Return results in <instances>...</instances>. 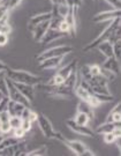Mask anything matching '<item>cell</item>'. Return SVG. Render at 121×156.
I'll use <instances>...</instances> for the list:
<instances>
[{"mask_svg":"<svg viewBox=\"0 0 121 156\" xmlns=\"http://www.w3.org/2000/svg\"><path fill=\"white\" fill-rule=\"evenodd\" d=\"M5 75L8 79H11L14 82H19V83H26L31 84V86H38L42 83V78L37 76L33 73L23 71V69H14L8 67L5 71Z\"/></svg>","mask_w":121,"mask_h":156,"instance_id":"obj_1","label":"cell"},{"mask_svg":"<svg viewBox=\"0 0 121 156\" xmlns=\"http://www.w3.org/2000/svg\"><path fill=\"white\" fill-rule=\"evenodd\" d=\"M121 24V19H114V20H112L111 23L104 29V31L102 34H99L98 36L96 37V38L91 42V43H89L87 46H84L83 48V51L84 52H89V51L94 50L97 48V45H99L100 43H103V42H111L112 41V36H113V34L114 31L116 30V28L119 27Z\"/></svg>","mask_w":121,"mask_h":156,"instance_id":"obj_2","label":"cell"},{"mask_svg":"<svg viewBox=\"0 0 121 156\" xmlns=\"http://www.w3.org/2000/svg\"><path fill=\"white\" fill-rule=\"evenodd\" d=\"M43 90L51 96L54 97H59V98H72L75 96V89H73L71 87H68L67 84L62 83L59 86H52L49 83H40L38 84Z\"/></svg>","mask_w":121,"mask_h":156,"instance_id":"obj_3","label":"cell"},{"mask_svg":"<svg viewBox=\"0 0 121 156\" xmlns=\"http://www.w3.org/2000/svg\"><path fill=\"white\" fill-rule=\"evenodd\" d=\"M37 123H38L39 128H40L42 133L44 134L45 138L57 140V141H60V142H64V140L66 139L60 132L54 131V128H53V126H52V123L50 122L49 118L46 117L45 115H43V113H38Z\"/></svg>","mask_w":121,"mask_h":156,"instance_id":"obj_4","label":"cell"},{"mask_svg":"<svg viewBox=\"0 0 121 156\" xmlns=\"http://www.w3.org/2000/svg\"><path fill=\"white\" fill-rule=\"evenodd\" d=\"M6 81H7V88H8V98L12 101H15V102H19V103H22L26 106L30 108L31 102L19 90L16 84L14 83V81H12L11 79H8L7 76H6Z\"/></svg>","mask_w":121,"mask_h":156,"instance_id":"obj_5","label":"cell"},{"mask_svg":"<svg viewBox=\"0 0 121 156\" xmlns=\"http://www.w3.org/2000/svg\"><path fill=\"white\" fill-rule=\"evenodd\" d=\"M73 51V48L69 45H60V46H54L47 50L43 51L39 56H37V60L42 62L46 58H51V57H65L69 55Z\"/></svg>","mask_w":121,"mask_h":156,"instance_id":"obj_6","label":"cell"},{"mask_svg":"<svg viewBox=\"0 0 121 156\" xmlns=\"http://www.w3.org/2000/svg\"><path fill=\"white\" fill-rule=\"evenodd\" d=\"M64 145H66L71 151L77 156H95V154L92 151H90L87 146L83 144L82 141H80V140H68V139H65L64 140V142H62Z\"/></svg>","mask_w":121,"mask_h":156,"instance_id":"obj_7","label":"cell"},{"mask_svg":"<svg viewBox=\"0 0 121 156\" xmlns=\"http://www.w3.org/2000/svg\"><path fill=\"white\" fill-rule=\"evenodd\" d=\"M66 125L69 129H72L73 132L80 134V135H84V136H90V138H95L96 134L95 132L89 127V126H83V125H80V124L75 123L74 119H67L66 120Z\"/></svg>","mask_w":121,"mask_h":156,"instance_id":"obj_8","label":"cell"},{"mask_svg":"<svg viewBox=\"0 0 121 156\" xmlns=\"http://www.w3.org/2000/svg\"><path fill=\"white\" fill-rule=\"evenodd\" d=\"M119 17L121 19V9L113 8V11H106L96 14L94 16V19H92V21L96 23H100V22H106V21H112V20L119 19Z\"/></svg>","mask_w":121,"mask_h":156,"instance_id":"obj_9","label":"cell"},{"mask_svg":"<svg viewBox=\"0 0 121 156\" xmlns=\"http://www.w3.org/2000/svg\"><path fill=\"white\" fill-rule=\"evenodd\" d=\"M78 11V7L76 6H71L69 12L67 14V16L65 17V20L67 21V23L69 24V35L74 37L76 35V14Z\"/></svg>","mask_w":121,"mask_h":156,"instance_id":"obj_10","label":"cell"},{"mask_svg":"<svg viewBox=\"0 0 121 156\" xmlns=\"http://www.w3.org/2000/svg\"><path fill=\"white\" fill-rule=\"evenodd\" d=\"M52 19V12H49V13H40V14H36V15H33L29 19V21H28V29H29V31L31 33L33 31V29L36 27V26H38L39 23L44 22V21H49Z\"/></svg>","mask_w":121,"mask_h":156,"instance_id":"obj_11","label":"cell"},{"mask_svg":"<svg viewBox=\"0 0 121 156\" xmlns=\"http://www.w3.org/2000/svg\"><path fill=\"white\" fill-rule=\"evenodd\" d=\"M67 34L62 33L60 30H58V29H52V28H49V30L46 31V34L44 35V37L42 38V41L39 42L42 45H46V44H50V43H52L53 41H57V39L59 38H62V37H65Z\"/></svg>","mask_w":121,"mask_h":156,"instance_id":"obj_12","label":"cell"},{"mask_svg":"<svg viewBox=\"0 0 121 156\" xmlns=\"http://www.w3.org/2000/svg\"><path fill=\"white\" fill-rule=\"evenodd\" d=\"M102 67H104L105 69L112 72L116 76H118L121 73V65H120V60H118L116 57L112 56L110 58H106V60L103 62Z\"/></svg>","mask_w":121,"mask_h":156,"instance_id":"obj_13","label":"cell"},{"mask_svg":"<svg viewBox=\"0 0 121 156\" xmlns=\"http://www.w3.org/2000/svg\"><path fill=\"white\" fill-rule=\"evenodd\" d=\"M11 131H13L11 126V115L6 109L0 111V133L8 134Z\"/></svg>","mask_w":121,"mask_h":156,"instance_id":"obj_14","label":"cell"},{"mask_svg":"<svg viewBox=\"0 0 121 156\" xmlns=\"http://www.w3.org/2000/svg\"><path fill=\"white\" fill-rule=\"evenodd\" d=\"M26 147H27V142H16V144H14V145H12L11 147H8V148H6L5 151H2L0 153V155H12V156H20L22 155L23 153H24V149H26Z\"/></svg>","mask_w":121,"mask_h":156,"instance_id":"obj_15","label":"cell"},{"mask_svg":"<svg viewBox=\"0 0 121 156\" xmlns=\"http://www.w3.org/2000/svg\"><path fill=\"white\" fill-rule=\"evenodd\" d=\"M62 60H64V57H51L39 62L38 66L40 69H54L60 66Z\"/></svg>","mask_w":121,"mask_h":156,"instance_id":"obj_16","label":"cell"},{"mask_svg":"<svg viewBox=\"0 0 121 156\" xmlns=\"http://www.w3.org/2000/svg\"><path fill=\"white\" fill-rule=\"evenodd\" d=\"M50 21H51V20L39 23L38 26H36V27L33 29L31 34H33V38L35 42L39 43V42L42 41V38L44 37V35L46 34V31H47L50 28Z\"/></svg>","mask_w":121,"mask_h":156,"instance_id":"obj_17","label":"cell"},{"mask_svg":"<svg viewBox=\"0 0 121 156\" xmlns=\"http://www.w3.org/2000/svg\"><path fill=\"white\" fill-rule=\"evenodd\" d=\"M26 106L22 103H19V102H15V101L9 100L8 102V105H7V111L9 112L11 116H19V117H22L23 112L26 110Z\"/></svg>","mask_w":121,"mask_h":156,"instance_id":"obj_18","label":"cell"},{"mask_svg":"<svg viewBox=\"0 0 121 156\" xmlns=\"http://www.w3.org/2000/svg\"><path fill=\"white\" fill-rule=\"evenodd\" d=\"M105 122H112L118 126H121V101L111 110Z\"/></svg>","mask_w":121,"mask_h":156,"instance_id":"obj_19","label":"cell"},{"mask_svg":"<svg viewBox=\"0 0 121 156\" xmlns=\"http://www.w3.org/2000/svg\"><path fill=\"white\" fill-rule=\"evenodd\" d=\"M14 83L16 84L19 90L27 97L28 100L30 101V102H33V98H35V86L26 83H19V82H14Z\"/></svg>","mask_w":121,"mask_h":156,"instance_id":"obj_20","label":"cell"},{"mask_svg":"<svg viewBox=\"0 0 121 156\" xmlns=\"http://www.w3.org/2000/svg\"><path fill=\"white\" fill-rule=\"evenodd\" d=\"M94 94L92 91L88 88H85V87H83L82 84H77L76 88H75V96L78 97L81 101L83 102H87L88 103V101L90 100V97H91V95Z\"/></svg>","mask_w":121,"mask_h":156,"instance_id":"obj_21","label":"cell"},{"mask_svg":"<svg viewBox=\"0 0 121 156\" xmlns=\"http://www.w3.org/2000/svg\"><path fill=\"white\" fill-rule=\"evenodd\" d=\"M75 68H77V60H73V62H71L69 64H67L66 66H64L62 68L58 69L57 74L60 75L61 78H64L65 80H66Z\"/></svg>","mask_w":121,"mask_h":156,"instance_id":"obj_22","label":"cell"},{"mask_svg":"<svg viewBox=\"0 0 121 156\" xmlns=\"http://www.w3.org/2000/svg\"><path fill=\"white\" fill-rule=\"evenodd\" d=\"M97 50L105 57V58H110V57L114 56L113 55V44L111 42H103L96 48Z\"/></svg>","mask_w":121,"mask_h":156,"instance_id":"obj_23","label":"cell"},{"mask_svg":"<svg viewBox=\"0 0 121 156\" xmlns=\"http://www.w3.org/2000/svg\"><path fill=\"white\" fill-rule=\"evenodd\" d=\"M118 125L112 122H104L103 124H100L98 127L96 128V133L97 134H105L109 132H113V129L116 127Z\"/></svg>","mask_w":121,"mask_h":156,"instance_id":"obj_24","label":"cell"},{"mask_svg":"<svg viewBox=\"0 0 121 156\" xmlns=\"http://www.w3.org/2000/svg\"><path fill=\"white\" fill-rule=\"evenodd\" d=\"M73 119L75 120V123L83 125V126H89V123L91 122V118L89 117V115L82 111H76V115Z\"/></svg>","mask_w":121,"mask_h":156,"instance_id":"obj_25","label":"cell"},{"mask_svg":"<svg viewBox=\"0 0 121 156\" xmlns=\"http://www.w3.org/2000/svg\"><path fill=\"white\" fill-rule=\"evenodd\" d=\"M77 111H82L85 112L87 115H89V117L91 118V120H94L95 118V113H94V108L88 104L87 102H83V101H80V103L77 104Z\"/></svg>","mask_w":121,"mask_h":156,"instance_id":"obj_26","label":"cell"},{"mask_svg":"<svg viewBox=\"0 0 121 156\" xmlns=\"http://www.w3.org/2000/svg\"><path fill=\"white\" fill-rule=\"evenodd\" d=\"M21 2H22V0H2L0 6H2L8 12H12L21 5Z\"/></svg>","mask_w":121,"mask_h":156,"instance_id":"obj_27","label":"cell"},{"mask_svg":"<svg viewBox=\"0 0 121 156\" xmlns=\"http://www.w3.org/2000/svg\"><path fill=\"white\" fill-rule=\"evenodd\" d=\"M47 151H49V149H47L46 146H40V147L37 148V149H33V151L23 153L22 155H24V156H43V155H46Z\"/></svg>","mask_w":121,"mask_h":156,"instance_id":"obj_28","label":"cell"},{"mask_svg":"<svg viewBox=\"0 0 121 156\" xmlns=\"http://www.w3.org/2000/svg\"><path fill=\"white\" fill-rule=\"evenodd\" d=\"M20 139H17V138H7V139H4L1 141V144H0V153L2 151H5L6 148H8V147H11L12 145H14V144H16L19 142Z\"/></svg>","mask_w":121,"mask_h":156,"instance_id":"obj_29","label":"cell"},{"mask_svg":"<svg viewBox=\"0 0 121 156\" xmlns=\"http://www.w3.org/2000/svg\"><path fill=\"white\" fill-rule=\"evenodd\" d=\"M88 67H89V73H90L91 76H97V75L102 74V66H99L97 64L88 65Z\"/></svg>","mask_w":121,"mask_h":156,"instance_id":"obj_30","label":"cell"},{"mask_svg":"<svg viewBox=\"0 0 121 156\" xmlns=\"http://www.w3.org/2000/svg\"><path fill=\"white\" fill-rule=\"evenodd\" d=\"M113 55L118 60H121V39L113 43Z\"/></svg>","mask_w":121,"mask_h":156,"instance_id":"obj_31","label":"cell"},{"mask_svg":"<svg viewBox=\"0 0 121 156\" xmlns=\"http://www.w3.org/2000/svg\"><path fill=\"white\" fill-rule=\"evenodd\" d=\"M21 125H22V117H19V116H11L12 129H15V128L21 127Z\"/></svg>","mask_w":121,"mask_h":156,"instance_id":"obj_32","label":"cell"},{"mask_svg":"<svg viewBox=\"0 0 121 156\" xmlns=\"http://www.w3.org/2000/svg\"><path fill=\"white\" fill-rule=\"evenodd\" d=\"M103 140H104L105 144L111 145V144H116V136L113 134V132H109V133L103 134Z\"/></svg>","mask_w":121,"mask_h":156,"instance_id":"obj_33","label":"cell"},{"mask_svg":"<svg viewBox=\"0 0 121 156\" xmlns=\"http://www.w3.org/2000/svg\"><path fill=\"white\" fill-rule=\"evenodd\" d=\"M31 125H33V123H31L28 118H22V125H21V127H22L27 133L31 129Z\"/></svg>","mask_w":121,"mask_h":156,"instance_id":"obj_34","label":"cell"},{"mask_svg":"<svg viewBox=\"0 0 121 156\" xmlns=\"http://www.w3.org/2000/svg\"><path fill=\"white\" fill-rule=\"evenodd\" d=\"M13 133H14V136H15V138H17V139H22L23 136L26 135L27 132H26L22 127H19V128L13 129Z\"/></svg>","mask_w":121,"mask_h":156,"instance_id":"obj_35","label":"cell"},{"mask_svg":"<svg viewBox=\"0 0 121 156\" xmlns=\"http://www.w3.org/2000/svg\"><path fill=\"white\" fill-rule=\"evenodd\" d=\"M59 30L60 31H62V33H65V34H69V24L67 23V21L64 19L62 21H61V23H60V26H59Z\"/></svg>","mask_w":121,"mask_h":156,"instance_id":"obj_36","label":"cell"},{"mask_svg":"<svg viewBox=\"0 0 121 156\" xmlns=\"http://www.w3.org/2000/svg\"><path fill=\"white\" fill-rule=\"evenodd\" d=\"M8 34L6 33H1L0 31V46H5L7 44V42H8Z\"/></svg>","mask_w":121,"mask_h":156,"instance_id":"obj_37","label":"cell"},{"mask_svg":"<svg viewBox=\"0 0 121 156\" xmlns=\"http://www.w3.org/2000/svg\"><path fill=\"white\" fill-rule=\"evenodd\" d=\"M106 2H109L113 8L116 9H121V1L120 0H105Z\"/></svg>","mask_w":121,"mask_h":156,"instance_id":"obj_38","label":"cell"},{"mask_svg":"<svg viewBox=\"0 0 121 156\" xmlns=\"http://www.w3.org/2000/svg\"><path fill=\"white\" fill-rule=\"evenodd\" d=\"M28 119H29L31 123H35V122H37V119H38V113H37V112H35V111H33V110L30 109V112H29Z\"/></svg>","mask_w":121,"mask_h":156,"instance_id":"obj_39","label":"cell"},{"mask_svg":"<svg viewBox=\"0 0 121 156\" xmlns=\"http://www.w3.org/2000/svg\"><path fill=\"white\" fill-rule=\"evenodd\" d=\"M8 102H9V98H8V97H6L5 100L0 103V111H2V110H6V109H7Z\"/></svg>","mask_w":121,"mask_h":156,"instance_id":"obj_40","label":"cell"},{"mask_svg":"<svg viewBox=\"0 0 121 156\" xmlns=\"http://www.w3.org/2000/svg\"><path fill=\"white\" fill-rule=\"evenodd\" d=\"M8 68V66H7V64H5V62H2V60H0V73H4Z\"/></svg>","mask_w":121,"mask_h":156,"instance_id":"obj_41","label":"cell"},{"mask_svg":"<svg viewBox=\"0 0 121 156\" xmlns=\"http://www.w3.org/2000/svg\"><path fill=\"white\" fill-rule=\"evenodd\" d=\"M53 5H67L66 0H51Z\"/></svg>","mask_w":121,"mask_h":156,"instance_id":"obj_42","label":"cell"},{"mask_svg":"<svg viewBox=\"0 0 121 156\" xmlns=\"http://www.w3.org/2000/svg\"><path fill=\"white\" fill-rule=\"evenodd\" d=\"M116 145L118 146V148H119V151H120V155H121V136L120 138H116Z\"/></svg>","mask_w":121,"mask_h":156,"instance_id":"obj_43","label":"cell"},{"mask_svg":"<svg viewBox=\"0 0 121 156\" xmlns=\"http://www.w3.org/2000/svg\"><path fill=\"white\" fill-rule=\"evenodd\" d=\"M74 1V6H76V7H81L82 6V2H83V0H73Z\"/></svg>","mask_w":121,"mask_h":156,"instance_id":"obj_44","label":"cell"},{"mask_svg":"<svg viewBox=\"0 0 121 156\" xmlns=\"http://www.w3.org/2000/svg\"><path fill=\"white\" fill-rule=\"evenodd\" d=\"M66 4L68 6H74V1L73 0H66Z\"/></svg>","mask_w":121,"mask_h":156,"instance_id":"obj_45","label":"cell"},{"mask_svg":"<svg viewBox=\"0 0 121 156\" xmlns=\"http://www.w3.org/2000/svg\"><path fill=\"white\" fill-rule=\"evenodd\" d=\"M1 1H2V0H0V4H1Z\"/></svg>","mask_w":121,"mask_h":156,"instance_id":"obj_46","label":"cell"},{"mask_svg":"<svg viewBox=\"0 0 121 156\" xmlns=\"http://www.w3.org/2000/svg\"><path fill=\"white\" fill-rule=\"evenodd\" d=\"M94 1H97V0H94Z\"/></svg>","mask_w":121,"mask_h":156,"instance_id":"obj_47","label":"cell"},{"mask_svg":"<svg viewBox=\"0 0 121 156\" xmlns=\"http://www.w3.org/2000/svg\"><path fill=\"white\" fill-rule=\"evenodd\" d=\"M120 1H121V0H120Z\"/></svg>","mask_w":121,"mask_h":156,"instance_id":"obj_48","label":"cell"}]
</instances>
